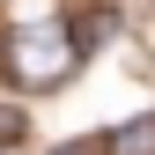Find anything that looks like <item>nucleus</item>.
<instances>
[{
  "instance_id": "obj_4",
  "label": "nucleus",
  "mask_w": 155,
  "mask_h": 155,
  "mask_svg": "<svg viewBox=\"0 0 155 155\" xmlns=\"http://www.w3.org/2000/svg\"><path fill=\"white\" fill-rule=\"evenodd\" d=\"M52 155H89V148H81V140H67V148H52Z\"/></svg>"
},
{
  "instance_id": "obj_1",
  "label": "nucleus",
  "mask_w": 155,
  "mask_h": 155,
  "mask_svg": "<svg viewBox=\"0 0 155 155\" xmlns=\"http://www.w3.org/2000/svg\"><path fill=\"white\" fill-rule=\"evenodd\" d=\"M8 67L22 74V81H37V89H52V81L74 67V37H67V22H30V30L8 45Z\"/></svg>"
},
{
  "instance_id": "obj_2",
  "label": "nucleus",
  "mask_w": 155,
  "mask_h": 155,
  "mask_svg": "<svg viewBox=\"0 0 155 155\" xmlns=\"http://www.w3.org/2000/svg\"><path fill=\"white\" fill-rule=\"evenodd\" d=\"M111 155H155V118H126L111 133Z\"/></svg>"
},
{
  "instance_id": "obj_3",
  "label": "nucleus",
  "mask_w": 155,
  "mask_h": 155,
  "mask_svg": "<svg viewBox=\"0 0 155 155\" xmlns=\"http://www.w3.org/2000/svg\"><path fill=\"white\" fill-rule=\"evenodd\" d=\"M22 133H30V118H22V111H15V104H0V148H15V140H22Z\"/></svg>"
}]
</instances>
